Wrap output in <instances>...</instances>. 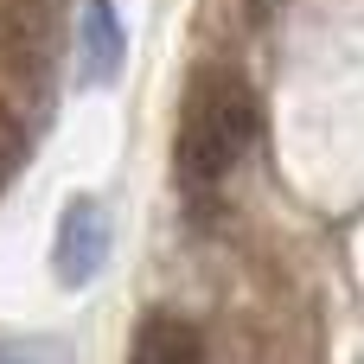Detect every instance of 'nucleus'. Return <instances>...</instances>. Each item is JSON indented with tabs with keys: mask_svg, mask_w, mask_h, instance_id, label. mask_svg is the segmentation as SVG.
I'll return each mask as SVG.
<instances>
[{
	"mask_svg": "<svg viewBox=\"0 0 364 364\" xmlns=\"http://www.w3.org/2000/svg\"><path fill=\"white\" fill-rule=\"evenodd\" d=\"M256 134H262L256 90H250L230 64H205V70L186 83L179 128H173V173H179V186L211 192L218 179H230V173L250 160Z\"/></svg>",
	"mask_w": 364,
	"mask_h": 364,
	"instance_id": "1",
	"label": "nucleus"
},
{
	"mask_svg": "<svg viewBox=\"0 0 364 364\" xmlns=\"http://www.w3.org/2000/svg\"><path fill=\"white\" fill-rule=\"evenodd\" d=\"M64 38V0H0V77L45 90Z\"/></svg>",
	"mask_w": 364,
	"mask_h": 364,
	"instance_id": "2",
	"label": "nucleus"
},
{
	"mask_svg": "<svg viewBox=\"0 0 364 364\" xmlns=\"http://www.w3.org/2000/svg\"><path fill=\"white\" fill-rule=\"evenodd\" d=\"M109 262V211L96 198H70L58 218V243H51V275L64 288H90Z\"/></svg>",
	"mask_w": 364,
	"mask_h": 364,
	"instance_id": "3",
	"label": "nucleus"
},
{
	"mask_svg": "<svg viewBox=\"0 0 364 364\" xmlns=\"http://www.w3.org/2000/svg\"><path fill=\"white\" fill-rule=\"evenodd\" d=\"M122 58H128V38H122L115 0H83V13H77V77L90 90H102V83L122 77Z\"/></svg>",
	"mask_w": 364,
	"mask_h": 364,
	"instance_id": "4",
	"label": "nucleus"
},
{
	"mask_svg": "<svg viewBox=\"0 0 364 364\" xmlns=\"http://www.w3.org/2000/svg\"><path fill=\"white\" fill-rule=\"evenodd\" d=\"M128 364H205V339H198V326L179 320V314H147V320L134 326Z\"/></svg>",
	"mask_w": 364,
	"mask_h": 364,
	"instance_id": "5",
	"label": "nucleus"
},
{
	"mask_svg": "<svg viewBox=\"0 0 364 364\" xmlns=\"http://www.w3.org/2000/svg\"><path fill=\"white\" fill-rule=\"evenodd\" d=\"M26 154H32V128H26V115L0 96V192L19 179V166H26Z\"/></svg>",
	"mask_w": 364,
	"mask_h": 364,
	"instance_id": "6",
	"label": "nucleus"
},
{
	"mask_svg": "<svg viewBox=\"0 0 364 364\" xmlns=\"http://www.w3.org/2000/svg\"><path fill=\"white\" fill-rule=\"evenodd\" d=\"M0 364H26V358H19V352H6V346H0Z\"/></svg>",
	"mask_w": 364,
	"mask_h": 364,
	"instance_id": "7",
	"label": "nucleus"
}]
</instances>
